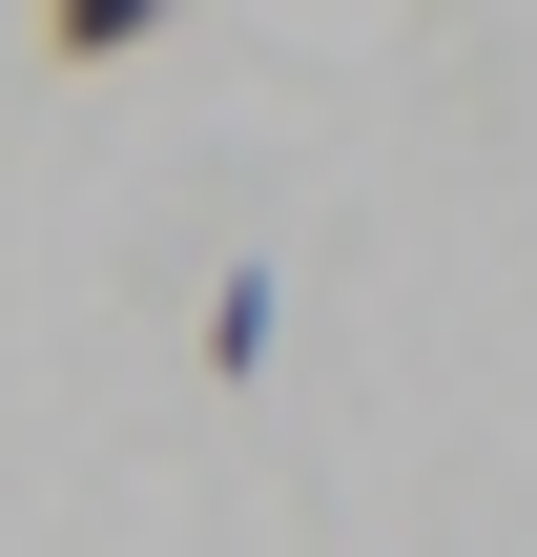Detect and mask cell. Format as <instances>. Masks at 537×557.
Instances as JSON below:
<instances>
[{
    "instance_id": "cell-1",
    "label": "cell",
    "mask_w": 537,
    "mask_h": 557,
    "mask_svg": "<svg viewBox=\"0 0 537 557\" xmlns=\"http://www.w3.org/2000/svg\"><path fill=\"white\" fill-rule=\"evenodd\" d=\"M186 0H41V62H145Z\"/></svg>"
},
{
    "instance_id": "cell-2",
    "label": "cell",
    "mask_w": 537,
    "mask_h": 557,
    "mask_svg": "<svg viewBox=\"0 0 537 557\" xmlns=\"http://www.w3.org/2000/svg\"><path fill=\"white\" fill-rule=\"evenodd\" d=\"M269 331H290V310H269V269H228V289H207V331H186V351H207V372H228V393H248V372H269Z\"/></svg>"
}]
</instances>
